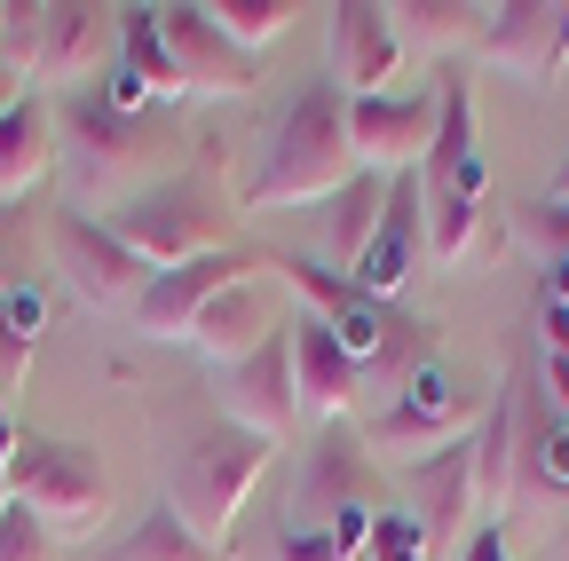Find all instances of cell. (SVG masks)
I'll use <instances>...</instances> for the list:
<instances>
[{"mask_svg": "<svg viewBox=\"0 0 569 561\" xmlns=\"http://www.w3.org/2000/svg\"><path fill=\"white\" fill-rule=\"evenodd\" d=\"M356 151H348V103L325 88H309L293 111L277 119V134L261 143V167L246 174V214H277V206H325L332 190H348Z\"/></svg>", "mask_w": 569, "mask_h": 561, "instance_id": "obj_1", "label": "cell"}, {"mask_svg": "<svg viewBox=\"0 0 569 561\" xmlns=\"http://www.w3.org/2000/svg\"><path fill=\"white\" fill-rule=\"evenodd\" d=\"M230 222H238V206H222V190L198 182V174H174L159 190H134L119 214H111V238L142 261V269H182L198 253H222L230 246Z\"/></svg>", "mask_w": 569, "mask_h": 561, "instance_id": "obj_2", "label": "cell"}, {"mask_svg": "<svg viewBox=\"0 0 569 561\" xmlns=\"http://www.w3.org/2000/svg\"><path fill=\"white\" fill-rule=\"evenodd\" d=\"M482 411H490V395H482L475 380H459L443 357H427V364H419V372H411V380L365 419V451L411 467V459H427V451H443V443L475 435V428H482Z\"/></svg>", "mask_w": 569, "mask_h": 561, "instance_id": "obj_3", "label": "cell"}, {"mask_svg": "<svg viewBox=\"0 0 569 561\" xmlns=\"http://www.w3.org/2000/svg\"><path fill=\"white\" fill-rule=\"evenodd\" d=\"M9 499L32 507L56 538H96V522L111 514V482H103V467H96L88 443L17 435L9 443Z\"/></svg>", "mask_w": 569, "mask_h": 561, "instance_id": "obj_4", "label": "cell"}, {"mask_svg": "<svg viewBox=\"0 0 569 561\" xmlns=\"http://www.w3.org/2000/svg\"><path fill=\"white\" fill-rule=\"evenodd\" d=\"M261 467H269V443L222 428V435H206V443H190V451L174 459V474H167V507L182 514V530H198L213 553H222V545H230V522L246 514L253 482H261Z\"/></svg>", "mask_w": 569, "mask_h": 561, "instance_id": "obj_5", "label": "cell"}, {"mask_svg": "<svg viewBox=\"0 0 569 561\" xmlns=\"http://www.w3.org/2000/svg\"><path fill=\"white\" fill-rule=\"evenodd\" d=\"M63 134H71V151H80L88 190H119L127 174H142L159 159V119H127L103 88H80L56 111V143H63Z\"/></svg>", "mask_w": 569, "mask_h": 561, "instance_id": "obj_6", "label": "cell"}, {"mask_svg": "<svg viewBox=\"0 0 569 561\" xmlns=\"http://www.w3.org/2000/svg\"><path fill=\"white\" fill-rule=\"evenodd\" d=\"M253 269H269V253H246V246H222V253H198V261H182V269H159L151 285L134 293V332H151V340H190L198 309L222 301L230 285H246Z\"/></svg>", "mask_w": 569, "mask_h": 561, "instance_id": "obj_7", "label": "cell"}, {"mask_svg": "<svg viewBox=\"0 0 569 561\" xmlns=\"http://www.w3.org/2000/svg\"><path fill=\"white\" fill-rule=\"evenodd\" d=\"M475 56L498 63V72H522L530 88H561V72H569V0H498Z\"/></svg>", "mask_w": 569, "mask_h": 561, "instance_id": "obj_8", "label": "cell"}, {"mask_svg": "<svg viewBox=\"0 0 569 561\" xmlns=\"http://www.w3.org/2000/svg\"><path fill=\"white\" fill-rule=\"evenodd\" d=\"M213 388H222V419H230L238 435L277 443L284 428H293V411H301V395H293V332L277 324L253 357H238V364L213 372Z\"/></svg>", "mask_w": 569, "mask_h": 561, "instance_id": "obj_9", "label": "cell"}, {"mask_svg": "<svg viewBox=\"0 0 569 561\" xmlns=\"http://www.w3.org/2000/svg\"><path fill=\"white\" fill-rule=\"evenodd\" d=\"M396 24L380 0H340V9H325V72H332V96L356 103V96H388L396 80Z\"/></svg>", "mask_w": 569, "mask_h": 561, "instance_id": "obj_10", "label": "cell"}, {"mask_svg": "<svg viewBox=\"0 0 569 561\" xmlns=\"http://www.w3.org/2000/svg\"><path fill=\"white\" fill-rule=\"evenodd\" d=\"M56 261H63L71 293L88 309H134V293L151 285V269L111 238V222H88V214H71V206L56 214Z\"/></svg>", "mask_w": 569, "mask_h": 561, "instance_id": "obj_11", "label": "cell"}, {"mask_svg": "<svg viewBox=\"0 0 569 561\" xmlns=\"http://www.w3.org/2000/svg\"><path fill=\"white\" fill-rule=\"evenodd\" d=\"M159 32H167V48L182 63V88H198V96H253L261 88V56H246L206 9H190V0L159 9Z\"/></svg>", "mask_w": 569, "mask_h": 561, "instance_id": "obj_12", "label": "cell"}, {"mask_svg": "<svg viewBox=\"0 0 569 561\" xmlns=\"http://www.w3.org/2000/svg\"><path fill=\"white\" fill-rule=\"evenodd\" d=\"M436 143V96H356L348 103V151L356 167L411 174Z\"/></svg>", "mask_w": 569, "mask_h": 561, "instance_id": "obj_13", "label": "cell"}, {"mask_svg": "<svg viewBox=\"0 0 569 561\" xmlns=\"http://www.w3.org/2000/svg\"><path fill=\"white\" fill-rule=\"evenodd\" d=\"M427 261V206H419V167L411 174H388V206H380V238L372 253L356 261L348 285L356 293H372V301H396L411 285V269Z\"/></svg>", "mask_w": 569, "mask_h": 561, "instance_id": "obj_14", "label": "cell"}, {"mask_svg": "<svg viewBox=\"0 0 569 561\" xmlns=\"http://www.w3.org/2000/svg\"><path fill=\"white\" fill-rule=\"evenodd\" d=\"M403 514L427 530V538H459L467 522H475V435H459V443H443V451H427V459H411L403 474Z\"/></svg>", "mask_w": 569, "mask_h": 561, "instance_id": "obj_15", "label": "cell"}, {"mask_svg": "<svg viewBox=\"0 0 569 561\" xmlns=\"http://www.w3.org/2000/svg\"><path fill=\"white\" fill-rule=\"evenodd\" d=\"M419 182L482 206L490 159H482V134H475V80H443L436 88V143H427V159H419Z\"/></svg>", "mask_w": 569, "mask_h": 561, "instance_id": "obj_16", "label": "cell"}, {"mask_svg": "<svg viewBox=\"0 0 569 561\" xmlns=\"http://www.w3.org/2000/svg\"><path fill=\"white\" fill-rule=\"evenodd\" d=\"M119 48V9H96V0H48V40L32 80H63V88H88Z\"/></svg>", "mask_w": 569, "mask_h": 561, "instance_id": "obj_17", "label": "cell"}, {"mask_svg": "<svg viewBox=\"0 0 569 561\" xmlns=\"http://www.w3.org/2000/svg\"><path fill=\"white\" fill-rule=\"evenodd\" d=\"M284 332H293V395L325 419H340L356 403V388H365V372H356V357L301 309V317H284Z\"/></svg>", "mask_w": 569, "mask_h": 561, "instance_id": "obj_18", "label": "cell"}, {"mask_svg": "<svg viewBox=\"0 0 569 561\" xmlns=\"http://www.w3.org/2000/svg\"><path fill=\"white\" fill-rule=\"evenodd\" d=\"M380 206H388V174H356L348 190H332L317 206V253L332 277H356V261L380 238Z\"/></svg>", "mask_w": 569, "mask_h": 561, "instance_id": "obj_19", "label": "cell"}, {"mask_svg": "<svg viewBox=\"0 0 569 561\" xmlns=\"http://www.w3.org/2000/svg\"><path fill=\"white\" fill-rule=\"evenodd\" d=\"M277 324H284V317L269 309V293H261L253 277H246V285H230L222 301H206V309H198V324H190V348H198V357H206L213 372H222V364L253 357V348H261Z\"/></svg>", "mask_w": 569, "mask_h": 561, "instance_id": "obj_20", "label": "cell"}, {"mask_svg": "<svg viewBox=\"0 0 569 561\" xmlns=\"http://www.w3.org/2000/svg\"><path fill=\"white\" fill-rule=\"evenodd\" d=\"M507 395H515V467L546 490H569V419L538 395V372H515Z\"/></svg>", "mask_w": 569, "mask_h": 561, "instance_id": "obj_21", "label": "cell"}, {"mask_svg": "<svg viewBox=\"0 0 569 561\" xmlns=\"http://www.w3.org/2000/svg\"><path fill=\"white\" fill-rule=\"evenodd\" d=\"M56 167V103L24 96L9 119H0V206L9 198H32Z\"/></svg>", "mask_w": 569, "mask_h": 561, "instance_id": "obj_22", "label": "cell"}, {"mask_svg": "<svg viewBox=\"0 0 569 561\" xmlns=\"http://www.w3.org/2000/svg\"><path fill=\"white\" fill-rule=\"evenodd\" d=\"M119 72L151 96V111H167V103L190 96L182 88V63H174L167 32H159V9H119Z\"/></svg>", "mask_w": 569, "mask_h": 561, "instance_id": "obj_23", "label": "cell"}, {"mask_svg": "<svg viewBox=\"0 0 569 561\" xmlns=\"http://www.w3.org/2000/svg\"><path fill=\"white\" fill-rule=\"evenodd\" d=\"M388 24H396V48L451 56V48H475V40H482L490 9H475V0H396Z\"/></svg>", "mask_w": 569, "mask_h": 561, "instance_id": "obj_24", "label": "cell"}, {"mask_svg": "<svg viewBox=\"0 0 569 561\" xmlns=\"http://www.w3.org/2000/svg\"><path fill=\"white\" fill-rule=\"evenodd\" d=\"M507 490H515V395L498 388L475 428V522L507 514Z\"/></svg>", "mask_w": 569, "mask_h": 561, "instance_id": "obj_25", "label": "cell"}, {"mask_svg": "<svg viewBox=\"0 0 569 561\" xmlns=\"http://www.w3.org/2000/svg\"><path fill=\"white\" fill-rule=\"evenodd\" d=\"M111 561H222V553H213L198 530H182V514L159 499L151 514H142V522H134V530L111 545Z\"/></svg>", "mask_w": 569, "mask_h": 561, "instance_id": "obj_26", "label": "cell"}, {"mask_svg": "<svg viewBox=\"0 0 569 561\" xmlns=\"http://www.w3.org/2000/svg\"><path fill=\"white\" fill-rule=\"evenodd\" d=\"M419 206H427V261L459 269L467 246H475V214H482V206L475 198H451V190H427V182H419Z\"/></svg>", "mask_w": 569, "mask_h": 561, "instance_id": "obj_27", "label": "cell"}, {"mask_svg": "<svg viewBox=\"0 0 569 561\" xmlns=\"http://www.w3.org/2000/svg\"><path fill=\"white\" fill-rule=\"evenodd\" d=\"M348 499H356V443H348V428H332V435L317 443V459H309L301 514H332V507H348Z\"/></svg>", "mask_w": 569, "mask_h": 561, "instance_id": "obj_28", "label": "cell"}, {"mask_svg": "<svg viewBox=\"0 0 569 561\" xmlns=\"http://www.w3.org/2000/svg\"><path fill=\"white\" fill-rule=\"evenodd\" d=\"M515 246L538 253V269H569V206L561 198H515Z\"/></svg>", "mask_w": 569, "mask_h": 561, "instance_id": "obj_29", "label": "cell"}, {"mask_svg": "<svg viewBox=\"0 0 569 561\" xmlns=\"http://www.w3.org/2000/svg\"><path fill=\"white\" fill-rule=\"evenodd\" d=\"M213 24H222L246 56L253 48H269L277 32H293V17H301V0H213V9H206Z\"/></svg>", "mask_w": 569, "mask_h": 561, "instance_id": "obj_30", "label": "cell"}, {"mask_svg": "<svg viewBox=\"0 0 569 561\" xmlns=\"http://www.w3.org/2000/svg\"><path fill=\"white\" fill-rule=\"evenodd\" d=\"M40 40H48V0H0V63L17 80H32Z\"/></svg>", "mask_w": 569, "mask_h": 561, "instance_id": "obj_31", "label": "cell"}, {"mask_svg": "<svg viewBox=\"0 0 569 561\" xmlns=\"http://www.w3.org/2000/svg\"><path fill=\"white\" fill-rule=\"evenodd\" d=\"M365 561H436V538H427L403 507H380V514H372V545H365Z\"/></svg>", "mask_w": 569, "mask_h": 561, "instance_id": "obj_32", "label": "cell"}, {"mask_svg": "<svg viewBox=\"0 0 569 561\" xmlns=\"http://www.w3.org/2000/svg\"><path fill=\"white\" fill-rule=\"evenodd\" d=\"M0 561H56V530L32 507H0Z\"/></svg>", "mask_w": 569, "mask_h": 561, "instance_id": "obj_33", "label": "cell"}, {"mask_svg": "<svg viewBox=\"0 0 569 561\" xmlns=\"http://www.w3.org/2000/svg\"><path fill=\"white\" fill-rule=\"evenodd\" d=\"M317 530H325V545H332L340 561H356V553L372 545V507H365V499H348V507H332Z\"/></svg>", "mask_w": 569, "mask_h": 561, "instance_id": "obj_34", "label": "cell"}, {"mask_svg": "<svg viewBox=\"0 0 569 561\" xmlns=\"http://www.w3.org/2000/svg\"><path fill=\"white\" fill-rule=\"evenodd\" d=\"M32 348H40V340H24L9 317H0V403H9V395L24 388V372H32Z\"/></svg>", "mask_w": 569, "mask_h": 561, "instance_id": "obj_35", "label": "cell"}, {"mask_svg": "<svg viewBox=\"0 0 569 561\" xmlns=\"http://www.w3.org/2000/svg\"><path fill=\"white\" fill-rule=\"evenodd\" d=\"M0 317H9L24 340H40V324H48V301H40L32 285H9V293H0Z\"/></svg>", "mask_w": 569, "mask_h": 561, "instance_id": "obj_36", "label": "cell"}, {"mask_svg": "<svg viewBox=\"0 0 569 561\" xmlns=\"http://www.w3.org/2000/svg\"><path fill=\"white\" fill-rule=\"evenodd\" d=\"M277 561H340V553L325 545V530H284L277 538Z\"/></svg>", "mask_w": 569, "mask_h": 561, "instance_id": "obj_37", "label": "cell"}, {"mask_svg": "<svg viewBox=\"0 0 569 561\" xmlns=\"http://www.w3.org/2000/svg\"><path fill=\"white\" fill-rule=\"evenodd\" d=\"M459 561H515V553H507V530H498V522H475V538L459 545Z\"/></svg>", "mask_w": 569, "mask_h": 561, "instance_id": "obj_38", "label": "cell"}, {"mask_svg": "<svg viewBox=\"0 0 569 561\" xmlns=\"http://www.w3.org/2000/svg\"><path fill=\"white\" fill-rule=\"evenodd\" d=\"M538 395L569 419V357H546V372H538Z\"/></svg>", "mask_w": 569, "mask_h": 561, "instance_id": "obj_39", "label": "cell"}, {"mask_svg": "<svg viewBox=\"0 0 569 561\" xmlns=\"http://www.w3.org/2000/svg\"><path fill=\"white\" fill-rule=\"evenodd\" d=\"M538 332H546V357H569V309H546L538 301Z\"/></svg>", "mask_w": 569, "mask_h": 561, "instance_id": "obj_40", "label": "cell"}, {"mask_svg": "<svg viewBox=\"0 0 569 561\" xmlns=\"http://www.w3.org/2000/svg\"><path fill=\"white\" fill-rule=\"evenodd\" d=\"M17 103H24V80H17V72H9V63H0V119H9V111H17Z\"/></svg>", "mask_w": 569, "mask_h": 561, "instance_id": "obj_41", "label": "cell"}, {"mask_svg": "<svg viewBox=\"0 0 569 561\" xmlns=\"http://www.w3.org/2000/svg\"><path fill=\"white\" fill-rule=\"evenodd\" d=\"M546 198H561V206H569V159H561V174H553V190H546Z\"/></svg>", "mask_w": 569, "mask_h": 561, "instance_id": "obj_42", "label": "cell"}, {"mask_svg": "<svg viewBox=\"0 0 569 561\" xmlns=\"http://www.w3.org/2000/svg\"><path fill=\"white\" fill-rule=\"evenodd\" d=\"M17 443V428H9V403H0V451H9Z\"/></svg>", "mask_w": 569, "mask_h": 561, "instance_id": "obj_43", "label": "cell"}, {"mask_svg": "<svg viewBox=\"0 0 569 561\" xmlns=\"http://www.w3.org/2000/svg\"><path fill=\"white\" fill-rule=\"evenodd\" d=\"M0 507H9V451H0Z\"/></svg>", "mask_w": 569, "mask_h": 561, "instance_id": "obj_44", "label": "cell"}, {"mask_svg": "<svg viewBox=\"0 0 569 561\" xmlns=\"http://www.w3.org/2000/svg\"><path fill=\"white\" fill-rule=\"evenodd\" d=\"M553 561H569V522H561V538H553Z\"/></svg>", "mask_w": 569, "mask_h": 561, "instance_id": "obj_45", "label": "cell"}]
</instances>
